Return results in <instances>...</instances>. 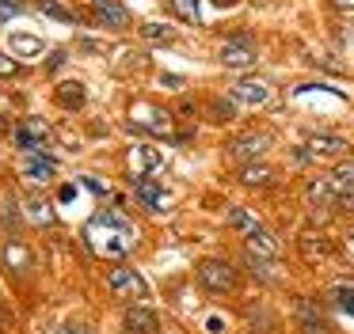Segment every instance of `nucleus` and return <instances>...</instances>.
<instances>
[{
	"label": "nucleus",
	"mask_w": 354,
	"mask_h": 334,
	"mask_svg": "<svg viewBox=\"0 0 354 334\" xmlns=\"http://www.w3.org/2000/svg\"><path fill=\"white\" fill-rule=\"evenodd\" d=\"M84 243L92 247L95 258H122L138 243V224L115 209H100L84 224Z\"/></svg>",
	"instance_id": "f257e3e1"
},
{
	"label": "nucleus",
	"mask_w": 354,
	"mask_h": 334,
	"mask_svg": "<svg viewBox=\"0 0 354 334\" xmlns=\"http://www.w3.org/2000/svg\"><path fill=\"white\" fill-rule=\"evenodd\" d=\"M198 281H202V288L206 293H236V285H240V277H236V270H232L229 262H221V258H202L198 262Z\"/></svg>",
	"instance_id": "f03ea898"
},
{
	"label": "nucleus",
	"mask_w": 354,
	"mask_h": 334,
	"mask_svg": "<svg viewBox=\"0 0 354 334\" xmlns=\"http://www.w3.org/2000/svg\"><path fill=\"white\" fill-rule=\"evenodd\" d=\"M164 167V152L156 148V144H133L130 152H126V171H130V179H156V171Z\"/></svg>",
	"instance_id": "7ed1b4c3"
},
{
	"label": "nucleus",
	"mask_w": 354,
	"mask_h": 334,
	"mask_svg": "<svg viewBox=\"0 0 354 334\" xmlns=\"http://www.w3.org/2000/svg\"><path fill=\"white\" fill-rule=\"evenodd\" d=\"M107 285L115 296H122V300H145V281H141L138 270H130V266H111L107 270Z\"/></svg>",
	"instance_id": "20e7f679"
},
{
	"label": "nucleus",
	"mask_w": 354,
	"mask_h": 334,
	"mask_svg": "<svg viewBox=\"0 0 354 334\" xmlns=\"http://www.w3.org/2000/svg\"><path fill=\"white\" fill-rule=\"evenodd\" d=\"M19 175H24L31 186H42V182H50L57 175V159L46 156V152H24V159H19Z\"/></svg>",
	"instance_id": "39448f33"
},
{
	"label": "nucleus",
	"mask_w": 354,
	"mask_h": 334,
	"mask_svg": "<svg viewBox=\"0 0 354 334\" xmlns=\"http://www.w3.org/2000/svg\"><path fill=\"white\" fill-rule=\"evenodd\" d=\"M46 141H50V121L46 118H27L16 126V144L24 152H42Z\"/></svg>",
	"instance_id": "423d86ee"
},
{
	"label": "nucleus",
	"mask_w": 354,
	"mask_h": 334,
	"mask_svg": "<svg viewBox=\"0 0 354 334\" xmlns=\"http://www.w3.org/2000/svg\"><path fill=\"white\" fill-rule=\"evenodd\" d=\"M130 121H133V126L153 129V133H168V129H171L168 110H164V106H149V103H133L130 106Z\"/></svg>",
	"instance_id": "0eeeda50"
},
{
	"label": "nucleus",
	"mask_w": 354,
	"mask_h": 334,
	"mask_svg": "<svg viewBox=\"0 0 354 334\" xmlns=\"http://www.w3.org/2000/svg\"><path fill=\"white\" fill-rule=\"evenodd\" d=\"M270 148V137L267 133H240L229 141V156L232 159H244V164H252V156H263V152Z\"/></svg>",
	"instance_id": "6e6552de"
},
{
	"label": "nucleus",
	"mask_w": 354,
	"mask_h": 334,
	"mask_svg": "<svg viewBox=\"0 0 354 334\" xmlns=\"http://www.w3.org/2000/svg\"><path fill=\"white\" fill-rule=\"evenodd\" d=\"M138 202L149 213H164V209H171V190L160 186L156 179H138Z\"/></svg>",
	"instance_id": "1a4fd4ad"
},
{
	"label": "nucleus",
	"mask_w": 354,
	"mask_h": 334,
	"mask_svg": "<svg viewBox=\"0 0 354 334\" xmlns=\"http://www.w3.org/2000/svg\"><path fill=\"white\" fill-rule=\"evenodd\" d=\"M232 103H244V106H267L270 103V88L263 80H236L229 91Z\"/></svg>",
	"instance_id": "9d476101"
},
{
	"label": "nucleus",
	"mask_w": 354,
	"mask_h": 334,
	"mask_svg": "<svg viewBox=\"0 0 354 334\" xmlns=\"http://www.w3.org/2000/svg\"><path fill=\"white\" fill-rule=\"evenodd\" d=\"M221 65H229V68H248V65H255V46H252V38H229V42L221 46Z\"/></svg>",
	"instance_id": "9b49d317"
},
{
	"label": "nucleus",
	"mask_w": 354,
	"mask_h": 334,
	"mask_svg": "<svg viewBox=\"0 0 354 334\" xmlns=\"http://www.w3.org/2000/svg\"><path fill=\"white\" fill-rule=\"evenodd\" d=\"M305 144L313 156H346L351 152V141L339 133H305Z\"/></svg>",
	"instance_id": "f8f14e48"
},
{
	"label": "nucleus",
	"mask_w": 354,
	"mask_h": 334,
	"mask_svg": "<svg viewBox=\"0 0 354 334\" xmlns=\"http://www.w3.org/2000/svg\"><path fill=\"white\" fill-rule=\"evenodd\" d=\"M122 331H126V334H156V331H160V319H156L153 308H141V304H138V308L126 311Z\"/></svg>",
	"instance_id": "ddd939ff"
},
{
	"label": "nucleus",
	"mask_w": 354,
	"mask_h": 334,
	"mask_svg": "<svg viewBox=\"0 0 354 334\" xmlns=\"http://www.w3.org/2000/svg\"><path fill=\"white\" fill-rule=\"evenodd\" d=\"M244 243H248V250H252L255 258H267V262H274V258L282 255V243H278L274 235L267 232V228H255V232H248Z\"/></svg>",
	"instance_id": "4468645a"
},
{
	"label": "nucleus",
	"mask_w": 354,
	"mask_h": 334,
	"mask_svg": "<svg viewBox=\"0 0 354 334\" xmlns=\"http://www.w3.org/2000/svg\"><path fill=\"white\" fill-rule=\"evenodd\" d=\"M335 197H343V190L335 186V179H308L305 182V202L308 205H331Z\"/></svg>",
	"instance_id": "2eb2a0df"
},
{
	"label": "nucleus",
	"mask_w": 354,
	"mask_h": 334,
	"mask_svg": "<svg viewBox=\"0 0 354 334\" xmlns=\"http://www.w3.org/2000/svg\"><path fill=\"white\" fill-rule=\"evenodd\" d=\"M24 217L31 220L35 228H50V224H54V209H50V202L42 194H27L24 197Z\"/></svg>",
	"instance_id": "dca6fc26"
},
{
	"label": "nucleus",
	"mask_w": 354,
	"mask_h": 334,
	"mask_svg": "<svg viewBox=\"0 0 354 334\" xmlns=\"http://www.w3.org/2000/svg\"><path fill=\"white\" fill-rule=\"evenodd\" d=\"M8 46L19 53V57H31V61H39L42 53H46V42H42L39 35H27V30H16V35L8 38Z\"/></svg>",
	"instance_id": "f3484780"
},
{
	"label": "nucleus",
	"mask_w": 354,
	"mask_h": 334,
	"mask_svg": "<svg viewBox=\"0 0 354 334\" xmlns=\"http://www.w3.org/2000/svg\"><path fill=\"white\" fill-rule=\"evenodd\" d=\"M95 12H100V19L115 30L130 27V12H126V4H118V0H95Z\"/></svg>",
	"instance_id": "a211bd4d"
},
{
	"label": "nucleus",
	"mask_w": 354,
	"mask_h": 334,
	"mask_svg": "<svg viewBox=\"0 0 354 334\" xmlns=\"http://www.w3.org/2000/svg\"><path fill=\"white\" fill-rule=\"evenodd\" d=\"M54 99L65 106V110H80V106H84V84L62 80V84H57V91H54Z\"/></svg>",
	"instance_id": "6ab92c4d"
},
{
	"label": "nucleus",
	"mask_w": 354,
	"mask_h": 334,
	"mask_svg": "<svg viewBox=\"0 0 354 334\" xmlns=\"http://www.w3.org/2000/svg\"><path fill=\"white\" fill-rule=\"evenodd\" d=\"M240 182H244V186H267V182H274V167L259 164V159H255V164H244L240 167Z\"/></svg>",
	"instance_id": "aec40b11"
},
{
	"label": "nucleus",
	"mask_w": 354,
	"mask_h": 334,
	"mask_svg": "<svg viewBox=\"0 0 354 334\" xmlns=\"http://www.w3.org/2000/svg\"><path fill=\"white\" fill-rule=\"evenodd\" d=\"M0 228L8 235H19L24 220H19V209H16V197L12 194H0Z\"/></svg>",
	"instance_id": "412c9836"
},
{
	"label": "nucleus",
	"mask_w": 354,
	"mask_h": 334,
	"mask_svg": "<svg viewBox=\"0 0 354 334\" xmlns=\"http://www.w3.org/2000/svg\"><path fill=\"white\" fill-rule=\"evenodd\" d=\"M297 323H301V331L320 334V331H324V315H320V308H316L313 300H297Z\"/></svg>",
	"instance_id": "4be33fe9"
},
{
	"label": "nucleus",
	"mask_w": 354,
	"mask_h": 334,
	"mask_svg": "<svg viewBox=\"0 0 354 334\" xmlns=\"http://www.w3.org/2000/svg\"><path fill=\"white\" fill-rule=\"evenodd\" d=\"M301 255L313 258V262H320V258H328V255H331V243L324 239V235L305 232V235H301Z\"/></svg>",
	"instance_id": "5701e85b"
},
{
	"label": "nucleus",
	"mask_w": 354,
	"mask_h": 334,
	"mask_svg": "<svg viewBox=\"0 0 354 334\" xmlns=\"http://www.w3.org/2000/svg\"><path fill=\"white\" fill-rule=\"evenodd\" d=\"M225 220H229L232 228H236V232H255V228H263L259 220H255V213H248V209H240V205H232L229 213H225Z\"/></svg>",
	"instance_id": "b1692460"
},
{
	"label": "nucleus",
	"mask_w": 354,
	"mask_h": 334,
	"mask_svg": "<svg viewBox=\"0 0 354 334\" xmlns=\"http://www.w3.org/2000/svg\"><path fill=\"white\" fill-rule=\"evenodd\" d=\"M141 38L145 42H176V27H168V23H141Z\"/></svg>",
	"instance_id": "393cba45"
},
{
	"label": "nucleus",
	"mask_w": 354,
	"mask_h": 334,
	"mask_svg": "<svg viewBox=\"0 0 354 334\" xmlns=\"http://www.w3.org/2000/svg\"><path fill=\"white\" fill-rule=\"evenodd\" d=\"M39 12L46 15V19H57V23H77V15L65 4H57V0H39Z\"/></svg>",
	"instance_id": "a878e982"
},
{
	"label": "nucleus",
	"mask_w": 354,
	"mask_h": 334,
	"mask_svg": "<svg viewBox=\"0 0 354 334\" xmlns=\"http://www.w3.org/2000/svg\"><path fill=\"white\" fill-rule=\"evenodd\" d=\"M171 8H176V15L183 23H191V27H198L202 15H198V0H171Z\"/></svg>",
	"instance_id": "bb28decb"
},
{
	"label": "nucleus",
	"mask_w": 354,
	"mask_h": 334,
	"mask_svg": "<svg viewBox=\"0 0 354 334\" xmlns=\"http://www.w3.org/2000/svg\"><path fill=\"white\" fill-rule=\"evenodd\" d=\"M331 179H335V186H339V190L354 194V164H339L335 171H331Z\"/></svg>",
	"instance_id": "cd10ccee"
},
{
	"label": "nucleus",
	"mask_w": 354,
	"mask_h": 334,
	"mask_svg": "<svg viewBox=\"0 0 354 334\" xmlns=\"http://www.w3.org/2000/svg\"><path fill=\"white\" fill-rule=\"evenodd\" d=\"M331 296H335L339 308L354 315V285H335V288H331Z\"/></svg>",
	"instance_id": "c85d7f7f"
},
{
	"label": "nucleus",
	"mask_w": 354,
	"mask_h": 334,
	"mask_svg": "<svg viewBox=\"0 0 354 334\" xmlns=\"http://www.w3.org/2000/svg\"><path fill=\"white\" fill-rule=\"evenodd\" d=\"M4 258H8V266H12V270H27V258H31V255H27V250L19 247V243H12V247L4 250Z\"/></svg>",
	"instance_id": "c756f323"
},
{
	"label": "nucleus",
	"mask_w": 354,
	"mask_h": 334,
	"mask_svg": "<svg viewBox=\"0 0 354 334\" xmlns=\"http://www.w3.org/2000/svg\"><path fill=\"white\" fill-rule=\"evenodd\" d=\"M19 12H24V4H19V0H0V23L16 19Z\"/></svg>",
	"instance_id": "7c9ffc66"
},
{
	"label": "nucleus",
	"mask_w": 354,
	"mask_h": 334,
	"mask_svg": "<svg viewBox=\"0 0 354 334\" xmlns=\"http://www.w3.org/2000/svg\"><path fill=\"white\" fill-rule=\"evenodd\" d=\"M80 186H88L92 190V194H100V197H107V186H103L100 179H95V175H80Z\"/></svg>",
	"instance_id": "2f4dec72"
},
{
	"label": "nucleus",
	"mask_w": 354,
	"mask_h": 334,
	"mask_svg": "<svg viewBox=\"0 0 354 334\" xmlns=\"http://www.w3.org/2000/svg\"><path fill=\"white\" fill-rule=\"evenodd\" d=\"M54 334H92V331H88V323H80V319H73V323H62Z\"/></svg>",
	"instance_id": "473e14b6"
},
{
	"label": "nucleus",
	"mask_w": 354,
	"mask_h": 334,
	"mask_svg": "<svg viewBox=\"0 0 354 334\" xmlns=\"http://www.w3.org/2000/svg\"><path fill=\"white\" fill-rule=\"evenodd\" d=\"M214 106H217V110H209V114H214L217 121H229L232 114H236V110H232V103H225V99H221V103H214Z\"/></svg>",
	"instance_id": "72a5a7b5"
},
{
	"label": "nucleus",
	"mask_w": 354,
	"mask_h": 334,
	"mask_svg": "<svg viewBox=\"0 0 354 334\" xmlns=\"http://www.w3.org/2000/svg\"><path fill=\"white\" fill-rule=\"evenodd\" d=\"M16 72H19V65L8 57V53H0V76H16Z\"/></svg>",
	"instance_id": "f704fd0d"
},
{
	"label": "nucleus",
	"mask_w": 354,
	"mask_h": 334,
	"mask_svg": "<svg viewBox=\"0 0 354 334\" xmlns=\"http://www.w3.org/2000/svg\"><path fill=\"white\" fill-rule=\"evenodd\" d=\"M57 202H62V205H73V202H77V186H73V182H65L62 194H57Z\"/></svg>",
	"instance_id": "c9c22d12"
},
{
	"label": "nucleus",
	"mask_w": 354,
	"mask_h": 334,
	"mask_svg": "<svg viewBox=\"0 0 354 334\" xmlns=\"http://www.w3.org/2000/svg\"><path fill=\"white\" fill-rule=\"evenodd\" d=\"M206 331H209V334H221V331H225V323H221V315H209V323H206Z\"/></svg>",
	"instance_id": "e433bc0d"
},
{
	"label": "nucleus",
	"mask_w": 354,
	"mask_h": 334,
	"mask_svg": "<svg viewBox=\"0 0 354 334\" xmlns=\"http://www.w3.org/2000/svg\"><path fill=\"white\" fill-rule=\"evenodd\" d=\"M160 84H164V88H179V76H171V72H164V76H160Z\"/></svg>",
	"instance_id": "4c0bfd02"
},
{
	"label": "nucleus",
	"mask_w": 354,
	"mask_h": 334,
	"mask_svg": "<svg viewBox=\"0 0 354 334\" xmlns=\"http://www.w3.org/2000/svg\"><path fill=\"white\" fill-rule=\"evenodd\" d=\"M335 8H343V12H354V0H331Z\"/></svg>",
	"instance_id": "58836bf2"
},
{
	"label": "nucleus",
	"mask_w": 354,
	"mask_h": 334,
	"mask_svg": "<svg viewBox=\"0 0 354 334\" xmlns=\"http://www.w3.org/2000/svg\"><path fill=\"white\" fill-rule=\"evenodd\" d=\"M346 243H351V247H354V228H351V232H346Z\"/></svg>",
	"instance_id": "ea45409f"
}]
</instances>
